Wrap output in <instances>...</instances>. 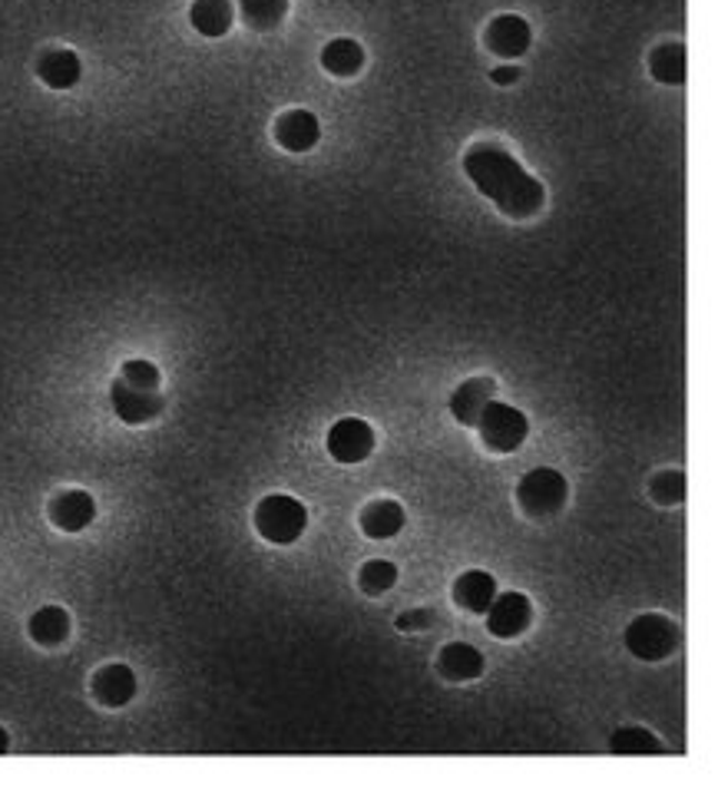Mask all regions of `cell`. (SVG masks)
Returning <instances> with one entry per match:
<instances>
[{
    "label": "cell",
    "instance_id": "cell-23",
    "mask_svg": "<svg viewBox=\"0 0 718 787\" xmlns=\"http://www.w3.org/2000/svg\"><path fill=\"white\" fill-rule=\"evenodd\" d=\"M289 13V0H242V20L252 30H275Z\"/></svg>",
    "mask_w": 718,
    "mask_h": 787
},
{
    "label": "cell",
    "instance_id": "cell-4",
    "mask_svg": "<svg viewBox=\"0 0 718 787\" xmlns=\"http://www.w3.org/2000/svg\"><path fill=\"white\" fill-rule=\"evenodd\" d=\"M626 648L643 662H663L679 648V626L659 613L636 616L626 626Z\"/></svg>",
    "mask_w": 718,
    "mask_h": 787
},
{
    "label": "cell",
    "instance_id": "cell-25",
    "mask_svg": "<svg viewBox=\"0 0 718 787\" xmlns=\"http://www.w3.org/2000/svg\"><path fill=\"white\" fill-rule=\"evenodd\" d=\"M649 493H653V500L663 503V506H676V503H682V500H686V473L679 471L659 473V476L653 480Z\"/></svg>",
    "mask_w": 718,
    "mask_h": 787
},
{
    "label": "cell",
    "instance_id": "cell-1",
    "mask_svg": "<svg viewBox=\"0 0 718 787\" xmlns=\"http://www.w3.org/2000/svg\"><path fill=\"white\" fill-rule=\"evenodd\" d=\"M464 172L507 219H530L546 202L543 182L497 143H477L464 157Z\"/></svg>",
    "mask_w": 718,
    "mask_h": 787
},
{
    "label": "cell",
    "instance_id": "cell-28",
    "mask_svg": "<svg viewBox=\"0 0 718 787\" xmlns=\"http://www.w3.org/2000/svg\"><path fill=\"white\" fill-rule=\"evenodd\" d=\"M491 80H494L497 87H510V83L520 80V70H517V67H497V70L491 73Z\"/></svg>",
    "mask_w": 718,
    "mask_h": 787
},
{
    "label": "cell",
    "instance_id": "cell-26",
    "mask_svg": "<svg viewBox=\"0 0 718 787\" xmlns=\"http://www.w3.org/2000/svg\"><path fill=\"white\" fill-rule=\"evenodd\" d=\"M120 377L127 381V384H133V387H140V391H160V367L153 364V361H127L123 364V371H120Z\"/></svg>",
    "mask_w": 718,
    "mask_h": 787
},
{
    "label": "cell",
    "instance_id": "cell-7",
    "mask_svg": "<svg viewBox=\"0 0 718 787\" xmlns=\"http://www.w3.org/2000/svg\"><path fill=\"white\" fill-rule=\"evenodd\" d=\"M487 629L497 638H517L530 629L534 623V603L524 593H504L494 596V603L487 606Z\"/></svg>",
    "mask_w": 718,
    "mask_h": 787
},
{
    "label": "cell",
    "instance_id": "cell-24",
    "mask_svg": "<svg viewBox=\"0 0 718 787\" xmlns=\"http://www.w3.org/2000/svg\"><path fill=\"white\" fill-rule=\"evenodd\" d=\"M394 583H397V566H394V563H387V559H371V563L361 566V593H367V596H384V593L394 589Z\"/></svg>",
    "mask_w": 718,
    "mask_h": 787
},
{
    "label": "cell",
    "instance_id": "cell-12",
    "mask_svg": "<svg viewBox=\"0 0 718 787\" xmlns=\"http://www.w3.org/2000/svg\"><path fill=\"white\" fill-rule=\"evenodd\" d=\"M93 695H97V702L107 705V708H123V705H130L133 695H136V675H133V668H130V665H120V662L103 665V668L93 675Z\"/></svg>",
    "mask_w": 718,
    "mask_h": 787
},
{
    "label": "cell",
    "instance_id": "cell-21",
    "mask_svg": "<svg viewBox=\"0 0 718 787\" xmlns=\"http://www.w3.org/2000/svg\"><path fill=\"white\" fill-rule=\"evenodd\" d=\"M649 70L659 83H686V47L682 43H663L649 57Z\"/></svg>",
    "mask_w": 718,
    "mask_h": 787
},
{
    "label": "cell",
    "instance_id": "cell-2",
    "mask_svg": "<svg viewBox=\"0 0 718 787\" xmlns=\"http://www.w3.org/2000/svg\"><path fill=\"white\" fill-rule=\"evenodd\" d=\"M305 526H309V509L289 493H272L255 506V529L262 539L275 546L295 543L305 533Z\"/></svg>",
    "mask_w": 718,
    "mask_h": 787
},
{
    "label": "cell",
    "instance_id": "cell-8",
    "mask_svg": "<svg viewBox=\"0 0 718 787\" xmlns=\"http://www.w3.org/2000/svg\"><path fill=\"white\" fill-rule=\"evenodd\" d=\"M110 401H113V411L123 424H150L153 417L163 414V397L160 391H140L133 384H127L123 377L113 381L110 387Z\"/></svg>",
    "mask_w": 718,
    "mask_h": 787
},
{
    "label": "cell",
    "instance_id": "cell-19",
    "mask_svg": "<svg viewBox=\"0 0 718 787\" xmlns=\"http://www.w3.org/2000/svg\"><path fill=\"white\" fill-rule=\"evenodd\" d=\"M67 635H70V616H67V609H60V606H43V609H37V613L30 616V638H33L37 645L53 648V645L67 642Z\"/></svg>",
    "mask_w": 718,
    "mask_h": 787
},
{
    "label": "cell",
    "instance_id": "cell-29",
    "mask_svg": "<svg viewBox=\"0 0 718 787\" xmlns=\"http://www.w3.org/2000/svg\"><path fill=\"white\" fill-rule=\"evenodd\" d=\"M7 748H10V738H7V731L0 728V755H7Z\"/></svg>",
    "mask_w": 718,
    "mask_h": 787
},
{
    "label": "cell",
    "instance_id": "cell-18",
    "mask_svg": "<svg viewBox=\"0 0 718 787\" xmlns=\"http://www.w3.org/2000/svg\"><path fill=\"white\" fill-rule=\"evenodd\" d=\"M189 20L202 37H225L235 20V7L232 0H195Z\"/></svg>",
    "mask_w": 718,
    "mask_h": 787
},
{
    "label": "cell",
    "instance_id": "cell-6",
    "mask_svg": "<svg viewBox=\"0 0 718 787\" xmlns=\"http://www.w3.org/2000/svg\"><path fill=\"white\" fill-rule=\"evenodd\" d=\"M371 451H374V431H371L367 421L345 417V421L332 424V431H328V454H332V461L352 467V464L367 461Z\"/></svg>",
    "mask_w": 718,
    "mask_h": 787
},
{
    "label": "cell",
    "instance_id": "cell-10",
    "mask_svg": "<svg viewBox=\"0 0 718 787\" xmlns=\"http://www.w3.org/2000/svg\"><path fill=\"white\" fill-rule=\"evenodd\" d=\"M275 140H279V147L289 150V153H309V150H315L318 140H322V123H318V117L309 113V110H289V113H282L279 123H275Z\"/></svg>",
    "mask_w": 718,
    "mask_h": 787
},
{
    "label": "cell",
    "instance_id": "cell-17",
    "mask_svg": "<svg viewBox=\"0 0 718 787\" xmlns=\"http://www.w3.org/2000/svg\"><path fill=\"white\" fill-rule=\"evenodd\" d=\"M494 596H497V579L484 569H467L454 583V603L467 613H487Z\"/></svg>",
    "mask_w": 718,
    "mask_h": 787
},
{
    "label": "cell",
    "instance_id": "cell-15",
    "mask_svg": "<svg viewBox=\"0 0 718 787\" xmlns=\"http://www.w3.org/2000/svg\"><path fill=\"white\" fill-rule=\"evenodd\" d=\"M437 668L451 682H474L484 675V655L467 642H451L437 655Z\"/></svg>",
    "mask_w": 718,
    "mask_h": 787
},
{
    "label": "cell",
    "instance_id": "cell-16",
    "mask_svg": "<svg viewBox=\"0 0 718 787\" xmlns=\"http://www.w3.org/2000/svg\"><path fill=\"white\" fill-rule=\"evenodd\" d=\"M37 77L50 87V90H70L80 83L83 77V63L73 50H47L37 63Z\"/></svg>",
    "mask_w": 718,
    "mask_h": 787
},
{
    "label": "cell",
    "instance_id": "cell-27",
    "mask_svg": "<svg viewBox=\"0 0 718 787\" xmlns=\"http://www.w3.org/2000/svg\"><path fill=\"white\" fill-rule=\"evenodd\" d=\"M431 623H434L431 609H411V613L397 616V629L401 632H421V629H427Z\"/></svg>",
    "mask_w": 718,
    "mask_h": 787
},
{
    "label": "cell",
    "instance_id": "cell-20",
    "mask_svg": "<svg viewBox=\"0 0 718 787\" xmlns=\"http://www.w3.org/2000/svg\"><path fill=\"white\" fill-rule=\"evenodd\" d=\"M322 67H325L332 77H355L361 67H364V50H361L358 40L338 37V40H332V43L322 50Z\"/></svg>",
    "mask_w": 718,
    "mask_h": 787
},
{
    "label": "cell",
    "instance_id": "cell-11",
    "mask_svg": "<svg viewBox=\"0 0 718 787\" xmlns=\"http://www.w3.org/2000/svg\"><path fill=\"white\" fill-rule=\"evenodd\" d=\"M50 519L63 533H80L97 519V500L87 490H63L50 500Z\"/></svg>",
    "mask_w": 718,
    "mask_h": 787
},
{
    "label": "cell",
    "instance_id": "cell-5",
    "mask_svg": "<svg viewBox=\"0 0 718 787\" xmlns=\"http://www.w3.org/2000/svg\"><path fill=\"white\" fill-rule=\"evenodd\" d=\"M477 431H481V441L487 444V451L494 454H514L527 434H530V424L527 417L510 407V404H500V401H491L481 417H477Z\"/></svg>",
    "mask_w": 718,
    "mask_h": 787
},
{
    "label": "cell",
    "instance_id": "cell-14",
    "mask_svg": "<svg viewBox=\"0 0 718 787\" xmlns=\"http://www.w3.org/2000/svg\"><path fill=\"white\" fill-rule=\"evenodd\" d=\"M407 523V513L397 500H374L361 509V533L367 539H394Z\"/></svg>",
    "mask_w": 718,
    "mask_h": 787
},
{
    "label": "cell",
    "instance_id": "cell-9",
    "mask_svg": "<svg viewBox=\"0 0 718 787\" xmlns=\"http://www.w3.org/2000/svg\"><path fill=\"white\" fill-rule=\"evenodd\" d=\"M484 40H487L491 53H497V57H504V60H514V57H520V53L530 50L534 30H530V23H527L524 17H517V13H500V17L491 20Z\"/></svg>",
    "mask_w": 718,
    "mask_h": 787
},
{
    "label": "cell",
    "instance_id": "cell-3",
    "mask_svg": "<svg viewBox=\"0 0 718 787\" xmlns=\"http://www.w3.org/2000/svg\"><path fill=\"white\" fill-rule=\"evenodd\" d=\"M569 500V483L566 476L553 467H537L530 471L520 486H517V503L527 516L534 519H546V516H556Z\"/></svg>",
    "mask_w": 718,
    "mask_h": 787
},
{
    "label": "cell",
    "instance_id": "cell-22",
    "mask_svg": "<svg viewBox=\"0 0 718 787\" xmlns=\"http://www.w3.org/2000/svg\"><path fill=\"white\" fill-rule=\"evenodd\" d=\"M609 751L613 755H626V758H646V755H659L663 745L646 728H619L609 738Z\"/></svg>",
    "mask_w": 718,
    "mask_h": 787
},
{
    "label": "cell",
    "instance_id": "cell-13",
    "mask_svg": "<svg viewBox=\"0 0 718 787\" xmlns=\"http://www.w3.org/2000/svg\"><path fill=\"white\" fill-rule=\"evenodd\" d=\"M494 391H497L494 377H471V381H464L454 391V397H451V414L457 417V424L477 427V417L494 401Z\"/></svg>",
    "mask_w": 718,
    "mask_h": 787
}]
</instances>
